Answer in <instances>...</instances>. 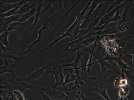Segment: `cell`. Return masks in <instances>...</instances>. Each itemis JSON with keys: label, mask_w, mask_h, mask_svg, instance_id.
<instances>
[{"label": "cell", "mask_w": 134, "mask_h": 100, "mask_svg": "<svg viewBox=\"0 0 134 100\" xmlns=\"http://www.w3.org/2000/svg\"><path fill=\"white\" fill-rule=\"evenodd\" d=\"M119 13H120V12H119V8L114 14V16L112 18L111 20H110L109 23L113 22H116L120 19H122V18L121 16L119 14Z\"/></svg>", "instance_id": "33"}, {"label": "cell", "mask_w": 134, "mask_h": 100, "mask_svg": "<svg viewBox=\"0 0 134 100\" xmlns=\"http://www.w3.org/2000/svg\"><path fill=\"white\" fill-rule=\"evenodd\" d=\"M20 1H1V2H2V3H12V4H15L18 3L20 2Z\"/></svg>", "instance_id": "37"}, {"label": "cell", "mask_w": 134, "mask_h": 100, "mask_svg": "<svg viewBox=\"0 0 134 100\" xmlns=\"http://www.w3.org/2000/svg\"><path fill=\"white\" fill-rule=\"evenodd\" d=\"M5 85H1V97L4 100H18L13 92V88L8 85V82H2Z\"/></svg>", "instance_id": "8"}, {"label": "cell", "mask_w": 134, "mask_h": 100, "mask_svg": "<svg viewBox=\"0 0 134 100\" xmlns=\"http://www.w3.org/2000/svg\"><path fill=\"white\" fill-rule=\"evenodd\" d=\"M127 3L121 15V22L130 24L132 22L134 17V3L131 1H127Z\"/></svg>", "instance_id": "7"}, {"label": "cell", "mask_w": 134, "mask_h": 100, "mask_svg": "<svg viewBox=\"0 0 134 100\" xmlns=\"http://www.w3.org/2000/svg\"><path fill=\"white\" fill-rule=\"evenodd\" d=\"M90 55L87 53H83L80 59V69H81V72L80 75L85 74L86 75L87 72L86 69L87 68L89 60Z\"/></svg>", "instance_id": "14"}, {"label": "cell", "mask_w": 134, "mask_h": 100, "mask_svg": "<svg viewBox=\"0 0 134 100\" xmlns=\"http://www.w3.org/2000/svg\"><path fill=\"white\" fill-rule=\"evenodd\" d=\"M35 91L38 92L40 94L41 96H42V100H53L48 95L46 94L43 91L40 90V89H36Z\"/></svg>", "instance_id": "34"}, {"label": "cell", "mask_w": 134, "mask_h": 100, "mask_svg": "<svg viewBox=\"0 0 134 100\" xmlns=\"http://www.w3.org/2000/svg\"><path fill=\"white\" fill-rule=\"evenodd\" d=\"M50 66V64H48L43 68H37L36 70L33 72L31 73L28 76H27L24 80L27 82V81H34L38 80L45 74V70L48 67Z\"/></svg>", "instance_id": "11"}, {"label": "cell", "mask_w": 134, "mask_h": 100, "mask_svg": "<svg viewBox=\"0 0 134 100\" xmlns=\"http://www.w3.org/2000/svg\"><path fill=\"white\" fill-rule=\"evenodd\" d=\"M97 41L95 42L93 48L92 49V51H91V54L90 55L89 60L88 64V69L87 70V72L88 73H89V74L90 73V70H91V66H92V65H93V64H94L97 63L96 62H95L94 63H92V58H93V52H94V49L95 47H96V44H97Z\"/></svg>", "instance_id": "27"}, {"label": "cell", "mask_w": 134, "mask_h": 100, "mask_svg": "<svg viewBox=\"0 0 134 100\" xmlns=\"http://www.w3.org/2000/svg\"><path fill=\"white\" fill-rule=\"evenodd\" d=\"M121 79V77L119 76L116 78L114 81L113 84L115 88H120V81Z\"/></svg>", "instance_id": "36"}, {"label": "cell", "mask_w": 134, "mask_h": 100, "mask_svg": "<svg viewBox=\"0 0 134 100\" xmlns=\"http://www.w3.org/2000/svg\"><path fill=\"white\" fill-rule=\"evenodd\" d=\"M24 100H28L27 98H26V97H25V99H24Z\"/></svg>", "instance_id": "43"}, {"label": "cell", "mask_w": 134, "mask_h": 100, "mask_svg": "<svg viewBox=\"0 0 134 100\" xmlns=\"http://www.w3.org/2000/svg\"><path fill=\"white\" fill-rule=\"evenodd\" d=\"M130 85V91L126 98L129 100H134V81L131 82Z\"/></svg>", "instance_id": "31"}, {"label": "cell", "mask_w": 134, "mask_h": 100, "mask_svg": "<svg viewBox=\"0 0 134 100\" xmlns=\"http://www.w3.org/2000/svg\"><path fill=\"white\" fill-rule=\"evenodd\" d=\"M19 2L15 4L1 2V14L7 13L15 8L19 4Z\"/></svg>", "instance_id": "21"}, {"label": "cell", "mask_w": 134, "mask_h": 100, "mask_svg": "<svg viewBox=\"0 0 134 100\" xmlns=\"http://www.w3.org/2000/svg\"><path fill=\"white\" fill-rule=\"evenodd\" d=\"M1 100H4L2 98V97H1Z\"/></svg>", "instance_id": "44"}, {"label": "cell", "mask_w": 134, "mask_h": 100, "mask_svg": "<svg viewBox=\"0 0 134 100\" xmlns=\"http://www.w3.org/2000/svg\"><path fill=\"white\" fill-rule=\"evenodd\" d=\"M131 24H134V20H133V21H132V22L131 23Z\"/></svg>", "instance_id": "41"}, {"label": "cell", "mask_w": 134, "mask_h": 100, "mask_svg": "<svg viewBox=\"0 0 134 100\" xmlns=\"http://www.w3.org/2000/svg\"><path fill=\"white\" fill-rule=\"evenodd\" d=\"M87 9L86 8L83 9L82 11L79 13L78 15H77L76 19L74 23L65 32L60 34L61 36L57 38L54 41H52L47 45L46 47L42 50L44 51L47 49L49 48L51 46H53L57 43L58 41H60L64 38L67 37H73L76 36L79 31L80 28L81 27Z\"/></svg>", "instance_id": "1"}, {"label": "cell", "mask_w": 134, "mask_h": 100, "mask_svg": "<svg viewBox=\"0 0 134 100\" xmlns=\"http://www.w3.org/2000/svg\"><path fill=\"white\" fill-rule=\"evenodd\" d=\"M123 100H129L128 99H127V98H124V99Z\"/></svg>", "instance_id": "42"}, {"label": "cell", "mask_w": 134, "mask_h": 100, "mask_svg": "<svg viewBox=\"0 0 134 100\" xmlns=\"http://www.w3.org/2000/svg\"><path fill=\"white\" fill-rule=\"evenodd\" d=\"M1 58H4V59H7V58H10L13 60L14 61V63L18 65L21 62L22 60V58L18 56H15L12 55L6 52H1Z\"/></svg>", "instance_id": "24"}, {"label": "cell", "mask_w": 134, "mask_h": 100, "mask_svg": "<svg viewBox=\"0 0 134 100\" xmlns=\"http://www.w3.org/2000/svg\"><path fill=\"white\" fill-rule=\"evenodd\" d=\"M39 89L48 95L53 100H68L69 98V96L68 95L56 88H44Z\"/></svg>", "instance_id": "6"}, {"label": "cell", "mask_w": 134, "mask_h": 100, "mask_svg": "<svg viewBox=\"0 0 134 100\" xmlns=\"http://www.w3.org/2000/svg\"><path fill=\"white\" fill-rule=\"evenodd\" d=\"M133 69V74H134V68Z\"/></svg>", "instance_id": "45"}, {"label": "cell", "mask_w": 134, "mask_h": 100, "mask_svg": "<svg viewBox=\"0 0 134 100\" xmlns=\"http://www.w3.org/2000/svg\"><path fill=\"white\" fill-rule=\"evenodd\" d=\"M13 92L14 96L18 100H24L25 99V97H24L23 92L19 90L13 89Z\"/></svg>", "instance_id": "32"}, {"label": "cell", "mask_w": 134, "mask_h": 100, "mask_svg": "<svg viewBox=\"0 0 134 100\" xmlns=\"http://www.w3.org/2000/svg\"><path fill=\"white\" fill-rule=\"evenodd\" d=\"M128 23H126L125 22H121V23H119L118 25V27L119 30L121 32H124L127 29V25Z\"/></svg>", "instance_id": "35"}, {"label": "cell", "mask_w": 134, "mask_h": 100, "mask_svg": "<svg viewBox=\"0 0 134 100\" xmlns=\"http://www.w3.org/2000/svg\"><path fill=\"white\" fill-rule=\"evenodd\" d=\"M17 65V64L14 63L13 64H10L8 63L7 59H5L4 65L1 66V75L6 73H9L12 74V76H16L14 74V69Z\"/></svg>", "instance_id": "13"}, {"label": "cell", "mask_w": 134, "mask_h": 100, "mask_svg": "<svg viewBox=\"0 0 134 100\" xmlns=\"http://www.w3.org/2000/svg\"><path fill=\"white\" fill-rule=\"evenodd\" d=\"M21 23L19 21L15 22L9 24V26L7 28V31L10 32L15 31L18 30L19 25L21 24Z\"/></svg>", "instance_id": "30"}, {"label": "cell", "mask_w": 134, "mask_h": 100, "mask_svg": "<svg viewBox=\"0 0 134 100\" xmlns=\"http://www.w3.org/2000/svg\"><path fill=\"white\" fill-rule=\"evenodd\" d=\"M52 28V26H49L46 22L44 23L43 25L40 28L38 31V37L35 41H34L30 45L27 46L26 51L24 52H13V53L15 54H25L26 53L32 51L34 48V46H37V43L40 42L45 35H48L50 32Z\"/></svg>", "instance_id": "2"}, {"label": "cell", "mask_w": 134, "mask_h": 100, "mask_svg": "<svg viewBox=\"0 0 134 100\" xmlns=\"http://www.w3.org/2000/svg\"><path fill=\"white\" fill-rule=\"evenodd\" d=\"M120 58L123 62L129 66L130 69H133L134 67L133 65L132 61L134 58V56L132 55L129 54H125L120 56Z\"/></svg>", "instance_id": "23"}, {"label": "cell", "mask_w": 134, "mask_h": 100, "mask_svg": "<svg viewBox=\"0 0 134 100\" xmlns=\"http://www.w3.org/2000/svg\"><path fill=\"white\" fill-rule=\"evenodd\" d=\"M80 75L73 74L72 73H68L65 77L64 84L62 87H65L67 84L72 82H75V81L80 77Z\"/></svg>", "instance_id": "19"}, {"label": "cell", "mask_w": 134, "mask_h": 100, "mask_svg": "<svg viewBox=\"0 0 134 100\" xmlns=\"http://www.w3.org/2000/svg\"><path fill=\"white\" fill-rule=\"evenodd\" d=\"M94 91L106 100H111L107 91V86L102 85L100 87L94 89Z\"/></svg>", "instance_id": "22"}, {"label": "cell", "mask_w": 134, "mask_h": 100, "mask_svg": "<svg viewBox=\"0 0 134 100\" xmlns=\"http://www.w3.org/2000/svg\"><path fill=\"white\" fill-rule=\"evenodd\" d=\"M43 2L44 1H38L37 4H36V13L35 15V20L34 21L30 33H29V35H28V38L29 39L30 38L32 31L34 27L39 20L40 14H41V11L42 10V5H43Z\"/></svg>", "instance_id": "15"}, {"label": "cell", "mask_w": 134, "mask_h": 100, "mask_svg": "<svg viewBox=\"0 0 134 100\" xmlns=\"http://www.w3.org/2000/svg\"><path fill=\"white\" fill-rule=\"evenodd\" d=\"M21 16L19 14H18L7 18H1V34L7 30L9 24L18 21Z\"/></svg>", "instance_id": "9"}, {"label": "cell", "mask_w": 134, "mask_h": 100, "mask_svg": "<svg viewBox=\"0 0 134 100\" xmlns=\"http://www.w3.org/2000/svg\"><path fill=\"white\" fill-rule=\"evenodd\" d=\"M80 78L81 80L86 84L92 83L97 79V77H95L87 76L85 74L80 75Z\"/></svg>", "instance_id": "28"}, {"label": "cell", "mask_w": 134, "mask_h": 100, "mask_svg": "<svg viewBox=\"0 0 134 100\" xmlns=\"http://www.w3.org/2000/svg\"><path fill=\"white\" fill-rule=\"evenodd\" d=\"M97 63H99L101 71L105 76H109L113 74L121 75V72L116 69L107 60L103 59L99 60Z\"/></svg>", "instance_id": "5"}, {"label": "cell", "mask_w": 134, "mask_h": 100, "mask_svg": "<svg viewBox=\"0 0 134 100\" xmlns=\"http://www.w3.org/2000/svg\"><path fill=\"white\" fill-rule=\"evenodd\" d=\"M32 2V1H27L26 3L22 5L19 8V14L22 15L23 14L30 11V9L35 7L34 6L35 4H36V2L34 3L33 4H31Z\"/></svg>", "instance_id": "20"}, {"label": "cell", "mask_w": 134, "mask_h": 100, "mask_svg": "<svg viewBox=\"0 0 134 100\" xmlns=\"http://www.w3.org/2000/svg\"><path fill=\"white\" fill-rule=\"evenodd\" d=\"M71 100H87L86 99H82L80 98H76L75 99H74Z\"/></svg>", "instance_id": "38"}, {"label": "cell", "mask_w": 134, "mask_h": 100, "mask_svg": "<svg viewBox=\"0 0 134 100\" xmlns=\"http://www.w3.org/2000/svg\"><path fill=\"white\" fill-rule=\"evenodd\" d=\"M27 1H21L16 7L7 13L1 14V18H5L19 14V8L22 5L25 4Z\"/></svg>", "instance_id": "16"}, {"label": "cell", "mask_w": 134, "mask_h": 100, "mask_svg": "<svg viewBox=\"0 0 134 100\" xmlns=\"http://www.w3.org/2000/svg\"><path fill=\"white\" fill-rule=\"evenodd\" d=\"M52 74L54 77L55 82L53 85L54 88H57L59 86H63L64 84V77L62 65H58L53 66L52 70L45 72V74Z\"/></svg>", "instance_id": "4"}, {"label": "cell", "mask_w": 134, "mask_h": 100, "mask_svg": "<svg viewBox=\"0 0 134 100\" xmlns=\"http://www.w3.org/2000/svg\"><path fill=\"white\" fill-rule=\"evenodd\" d=\"M111 3V1H105L99 4L93 13H94V17H98L101 19L108 11V8Z\"/></svg>", "instance_id": "12"}, {"label": "cell", "mask_w": 134, "mask_h": 100, "mask_svg": "<svg viewBox=\"0 0 134 100\" xmlns=\"http://www.w3.org/2000/svg\"><path fill=\"white\" fill-rule=\"evenodd\" d=\"M100 3L99 1H92L91 3V5L89 11L87 14V16H91L94 12L95 10L98 7Z\"/></svg>", "instance_id": "26"}, {"label": "cell", "mask_w": 134, "mask_h": 100, "mask_svg": "<svg viewBox=\"0 0 134 100\" xmlns=\"http://www.w3.org/2000/svg\"><path fill=\"white\" fill-rule=\"evenodd\" d=\"M51 4H52V7L55 9H58L60 11L63 13H66L63 9V3L62 1H52L51 2Z\"/></svg>", "instance_id": "29"}, {"label": "cell", "mask_w": 134, "mask_h": 100, "mask_svg": "<svg viewBox=\"0 0 134 100\" xmlns=\"http://www.w3.org/2000/svg\"><path fill=\"white\" fill-rule=\"evenodd\" d=\"M132 63L133 65V66L134 68V58H133V60H132Z\"/></svg>", "instance_id": "40"}, {"label": "cell", "mask_w": 134, "mask_h": 100, "mask_svg": "<svg viewBox=\"0 0 134 100\" xmlns=\"http://www.w3.org/2000/svg\"><path fill=\"white\" fill-rule=\"evenodd\" d=\"M10 32L6 30L1 35V43L4 45L6 47L11 48L10 46L9 41H8V36L10 33Z\"/></svg>", "instance_id": "25"}, {"label": "cell", "mask_w": 134, "mask_h": 100, "mask_svg": "<svg viewBox=\"0 0 134 100\" xmlns=\"http://www.w3.org/2000/svg\"><path fill=\"white\" fill-rule=\"evenodd\" d=\"M132 37V35H127L122 38L115 40H114V41L118 48L123 49L126 47L129 40Z\"/></svg>", "instance_id": "17"}, {"label": "cell", "mask_w": 134, "mask_h": 100, "mask_svg": "<svg viewBox=\"0 0 134 100\" xmlns=\"http://www.w3.org/2000/svg\"><path fill=\"white\" fill-rule=\"evenodd\" d=\"M130 54L132 55H133L134 56V47L132 51H131V52H130Z\"/></svg>", "instance_id": "39"}, {"label": "cell", "mask_w": 134, "mask_h": 100, "mask_svg": "<svg viewBox=\"0 0 134 100\" xmlns=\"http://www.w3.org/2000/svg\"><path fill=\"white\" fill-rule=\"evenodd\" d=\"M83 53L80 54L79 52H77L76 58L74 60L72 63H66L62 65V67L68 66L71 68V69H64V70H72L75 71V74L76 75H80V67H79V62H80V59L81 56L82 55Z\"/></svg>", "instance_id": "10"}, {"label": "cell", "mask_w": 134, "mask_h": 100, "mask_svg": "<svg viewBox=\"0 0 134 100\" xmlns=\"http://www.w3.org/2000/svg\"><path fill=\"white\" fill-rule=\"evenodd\" d=\"M4 79V80H2V82H9L15 85V87L13 88L14 90H19L23 92L26 90L30 89L35 91L36 88L33 85H30L24 80V79H21L17 76L16 75L14 76H12L11 79Z\"/></svg>", "instance_id": "3"}, {"label": "cell", "mask_w": 134, "mask_h": 100, "mask_svg": "<svg viewBox=\"0 0 134 100\" xmlns=\"http://www.w3.org/2000/svg\"><path fill=\"white\" fill-rule=\"evenodd\" d=\"M36 8L34 7L30 11L22 15L19 18L18 21L21 23L25 22V21L29 20L34 16L36 14Z\"/></svg>", "instance_id": "18"}]
</instances>
